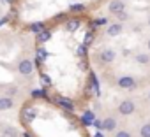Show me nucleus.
Here are the masks:
<instances>
[{"instance_id": "nucleus-25", "label": "nucleus", "mask_w": 150, "mask_h": 137, "mask_svg": "<svg viewBox=\"0 0 150 137\" xmlns=\"http://www.w3.org/2000/svg\"><path fill=\"white\" fill-rule=\"evenodd\" d=\"M92 39H94V35H92V34H87V35H85V41H83V44H85V46H88V44L92 42Z\"/></svg>"}, {"instance_id": "nucleus-24", "label": "nucleus", "mask_w": 150, "mask_h": 137, "mask_svg": "<svg viewBox=\"0 0 150 137\" xmlns=\"http://www.w3.org/2000/svg\"><path fill=\"white\" fill-rule=\"evenodd\" d=\"M87 48H88V46H85V44H81V46H78V55H80V56H83V55L87 53Z\"/></svg>"}, {"instance_id": "nucleus-14", "label": "nucleus", "mask_w": 150, "mask_h": 137, "mask_svg": "<svg viewBox=\"0 0 150 137\" xmlns=\"http://www.w3.org/2000/svg\"><path fill=\"white\" fill-rule=\"evenodd\" d=\"M138 137H150V121H143L138 127Z\"/></svg>"}, {"instance_id": "nucleus-17", "label": "nucleus", "mask_w": 150, "mask_h": 137, "mask_svg": "<svg viewBox=\"0 0 150 137\" xmlns=\"http://www.w3.org/2000/svg\"><path fill=\"white\" fill-rule=\"evenodd\" d=\"M69 11H71V14H80V13L87 11V6H85V4H72V6L69 7Z\"/></svg>"}, {"instance_id": "nucleus-13", "label": "nucleus", "mask_w": 150, "mask_h": 137, "mask_svg": "<svg viewBox=\"0 0 150 137\" xmlns=\"http://www.w3.org/2000/svg\"><path fill=\"white\" fill-rule=\"evenodd\" d=\"M46 28V23H42V21H34V23H30L28 27H27V30L30 32V34H39V32H42Z\"/></svg>"}, {"instance_id": "nucleus-3", "label": "nucleus", "mask_w": 150, "mask_h": 137, "mask_svg": "<svg viewBox=\"0 0 150 137\" xmlns=\"http://www.w3.org/2000/svg\"><path fill=\"white\" fill-rule=\"evenodd\" d=\"M117 88H120L124 92H134L138 88V79L131 74H122L117 78Z\"/></svg>"}, {"instance_id": "nucleus-20", "label": "nucleus", "mask_w": 150, "mask_h": 137, "mask_svg": "<svg viewBox=\"0 0 150 137\" xmlns=\"http://www.w3.org/2000/svg\"><path fill=\"white\" fill-rule=\"evenodd\" d=\"M108 23H110V21H108V18H104V16H103V18H96V20H94V27H96V28L106 27Z\"/></svg>"}, {"instance_id": "nucleus-27", "label": "nucleus", "mask_w": 150, "mask_h": 137, "mask_svg": "<svg viewBox=\"0 0 150 137\" xmlns=\"http://www.w3.org/2000/svg\"><path fill=\"white\" fill-rule=\"evenodd\" d=\"M44 95H46V93L41 92V90H34V92H32V97H44Z\"/></svg>"}, {"instance_id": "nucleus-15", "label": "nucleus", "mask_w": 150, "mask_h": 137, "mask_svg": "<svg viewBox=\"0 0 150 137\" xmlns=\"http://www.w3.org/2000/svg\"><path fill=\"white\" fill-rule=\"evenodd\" d=\"M80 25H81V21H80L78 18H72V20H67V21H65V28H67V32H76Z\"/></svg>"}, {"instance_id": "nucleus-30", "label": "nucleus", "mask_w": 150, "mask_h": 137, "mask_svg": "<svg viewBox=\"0 0 150 137\" xmlns=\"http://www.w3.org/2000/svg\"><path fill=\"white\" fill-rule=\"evenodd\" d=\"M20 137H34V135H32V134H30V132H23V134H21V135H20Z\"/></svg>"}, {"instance_id": "nucleus-33", "label": "nucleus", "mask_w": 150, "mask_h": 137, "mask_svg": "<svg viewBox=\"0 0 150 137\" xmlns=\"http://www.w3.org/2000/svg\"><path fill=\"white\" fill-rule=\"evenodd\" d=\"M0 2H7V0H0Z\"/></svg>"}, {"instance_id": "nucleus-21", "label": "nucleus", "mask_w": 150, "mask_h": 137, "mask_svg": "<svg viewBox=\"0 0 150 137\" xmlns=\"http://www.w3.org/2000/svg\"><path fill=\"white\" fill-rule=\"evenodd\" d=\"M115 20H117V21H120V23H124V21H127V20H129V14H127L125 11H122V13L115 14Z\"/></svg>"}, {"instance_id": "nucleus-1", "label": "nucleus", "mask_w": 150, "mask_h": 137, "mask_svg": "<svg viewBox=\"0 0 150 137\" xmlns=\"http://www.w3.org/2000/svg\"><path fill=\"white\" fill-rule=\"evenodd\" d=\"M34 71H35L34 60H30L28 56H21L16 62V72H18V76H21V78H32Z\"/></svg>"}, {"instance_id": "nucleus-12", "label": "nucleus", "mask_w": 150, "mask_h": 137, "mask_svg": "<svg viewBox=\"0 0 150 137\" xmlns=\"http://www.w3.org/2000/svg\"><path fill=\"white\" fill-rule=\"evenodd\" d=\"M134 62L141 67L145 65H150V53H136L134 55Z\"/></svg>"}, {"instance_id": "nucleus-31", "label": "nucleus", "mask_w": 150, "mask_h": 137, "mask_svg": "<svg viewBox=\"0 0 150 137\" xmlns=\"http://www.w3.org/2000/svg\"><path fill=\"white\" fill-rule=\"evenodd\" d=\"M146 49H148V53H150V37H148V41H146Z\"/></svg>"}, {"instance_id": "nucleus-11", "label": "nucleus", "mask_w": 150, "mask_h": 137, "mask_svg": "<svg viewBox=\"0 0 150 137\" xmlns=\"http://www.w3.org/2000/svg\"><path fill=\"white\" fill-rule=\"evenodd\" d=\"M127 7H125V0H111V2L108 4V11L115 16V14H118V13H122V11H125Z\"/></svg>"}, {"instance_id": "nucleus-9", "label": "nucleus", "mask_w": 150, "mask_h": 137, "mask_svg": "<svg viewBox=\"0 0 150 137\" xmlns=\"http://www.w3.org/2000/svg\"><path fill=\"white\" fill-rule=\"evenodd\" d=\"M0 137H20V130L13 125H0Z\"/></svg>"}, {"instance_id": "nucleus-23", "label": "nucleus", "mask_w": 150, "mask_h": 137, "mask_svg": "<svg viewBox=\"0 0 150 137\" xmlns=\"http://www.w3.org/2000/svg\"><path fill=\"white\" fill-rule=\"evenodd\" d=\"M92 125H94L97 130H103V120H97V118H96V120L92 121Z\"/></svg>"}, {"instance_id": "nucleus-28", "label": "nucleus", "mask_w": 150, "mask_h": 137, "mask_svg": "<svg viewBox=\"0 0 150 137\" xmlns=\"http://www.w3.org/2000/svg\"><path fill=\"white\" fill-rule=\"evenodd\" d=\"M9 21V16H4V18H0V27H2V25H6Z\"/></svg>"}, {"instance_id": "nucleus-32", "label": "nucleus", "mask_w": 150, "mask_h": 137, "mask_svg": "<svg viewBox=\"0 0 150 137\" xmlns=\"http://www.w3.org/2000/svg\"><path fill=\"white\" fill-rule=\"evenodd\" d=\"M146 23H148V27H150V18H148V20H146Z\"/></svg>"}, {"instance_id": "nucleus-26", "label": "nucleus", "mask_w": 150, "mask_h": 137, "mask_svg": "<svg viewBox=\"0 0 150 137\" xmlns=\"http://www.w3.org/2000/svg\"><path fill=\"white\" fill-rule=\"evenodd\" d=\"M41 79H42V83H44V85H48V86L51 85V79H50V76H46V74H42V76H41Z\"/></svg>"}, {"instance_id": "nucleus-6", "label": "nucleus", "mask_w": 150, "mask_h": 137, "mask_svg": "<svg viewBox=\"0 0 150 137\" xmlns=\"http://www.w3.org/2000/svg\"><path fill=\"white\" fill-rule=\"evenodd\" d=\"M122 32H124V23H120V21L106 25V37H118Z\"/></svg>"}, {"instance_id": "nucleus-10", "label": "nucleus", "mask_w": 150, "mask_h": 137, "mask_svg": "<svg viewBox=\"0 0 150 137\" xmlns=\"http://www.w3.org/2000/svg\"><path fill=\"white\" fill-rule=\"evenodd\" d=\"M118 128V120L115 116H106L103 120V132H115Z\"/></svg>"}, {"instance_id": "nucleus-4", "label": "nucleus", "mask_w": 150, "mask_h": 137, "mask_svg": "<svg viewBox=\"0 0 150 137\" xmlns=\"http://www.w3.org/2000/svg\"><path fill=\"white\" fill-rule=\"evenodd\" d=\"M136 109H138V106H136V102L132 99H124L117 106V113L120 116H132L136 113Z\"/></svg>"}, {"instance_id": "nucleus-5", "label": "nucleus", "mask_w": 150, "mask_h": 137, "mask_svg": "<svg viewBox=\"0 0 150 137\" xmlns=\"http://www.w3.org/2000/svg\"><path fill=\"white\" fill-rule=\"evenodd\" d=\"M55 102H57V106H58L60 109H64V111H74V109H76V104H74L71 99L62 97V95H55Z\"/></svg>"}, {"instance_id": "nucleus-22", "label": "nucleus", "mask_w": 150, "mask_h": 137, "mask_svg": "<svg viewBox=\"0 0 150 137\" xmlns=\"http://www.w3.org/2000/svg\"><path fill=\"white\" fill-rule=\"evenodd\" d=\"M46 58H48V53H46V49L39 48V49H37V62H42V60H46Z\"/></svg>"}, {"instance_id": "nucleus-2", "label": "nucleus", "mask_w": 150, "mask_h": 137, "mask_svg": "<svg viewBox=\"0 0 150 137\" xmlns=\"http://www.w3.org/2000/svg\"><path fill=\"white\" fill-rule=\"evenodd\" d=\"M117 49L115 48H104V49H101L99 53H96V56H94V60L99 63V65H110V63H113L115 60H117Z\"/></svg>"}, {"instance_id": "nucleus-18", "label": "nucleus", "mask_w": 150, "mask_h": 137, "mask_svg": "<svg viewBox=\"0 0 150 137\" xmlns=\"http://www.w3.org/2000/svg\"><path fill=\"white\" fill-rule=\"evenodd\" d=\"M94 120H96V116H94V113H92V111H87V113L81 116V123H83V125H87V127H88V125H92V121H94Z\"/></svg>"}, {"instance_id": "nucleus-29", "label": "nucleus", "mask_w": 150, "mask_h": 137, "mask_svg": "<svg viewBox=\"0 0 150 137\" xmlns=\"http://www.w3.org/2000/svg\"><path fill=\"white\" fill-rule=\"evenodd\" d=\"M94 137H106V135H104V132H103V130H97V132L94 134Z\"/></svg>"}, {"instance_id": "nucleus-8", "label": "nucleus", "mask_w": 150, "mask_h": 137, "mask_svg": "<svg viewBox=\"0 0 150 137\" xmlns=\"http://www.w3.org/2000/svg\"><path fill=\"white\" fill-rule=\"evenodd\" d=\"M0 90H2V95H7V97H13L16 99L20 95V86L16 83H9V85H4L0 86Z\"/></svg>"}, {"instance_id": "nucleus-16", "label": "nucleus", "mask_w": 150, "mask_h": 137, "mask_svg": "<svg viewBox=\"0 0 150 137\" xmlns=\"http://www.w3.org/2000/svg\"><path fill=\"white\" fill-rule=\"evenodd\" d=\"M50 39H51V30H48V28H44L42 32L37 34V42H39V44H44V42H48Z\"/></svg>"}, {"instance_id": "nucleus-7", "label": "nucleus", "mask_w": 150, "mask_h": 137, "mask_svg": "<svg viewBox=\"0 0 150 137\" xmlns=\"http://www.w3.org/2000/svg\"><path fill=\"white\" fill-rule=\"evenodd\" d=\"M16 107V99L0 93V111H11Z\"/></svg>"}, {"instance_id": "nucleus-19", "label": "nucleus", "mask_w": 150, "mask_h": 137, "mask_svg": "<svg viewBox=\"0 0 150 137\" xmlns=\"http://www.w3.org/2000/svg\"><path fill=\"white\" fill-rule=\"evenodd\" d=\"M115 137H134V134L129 128H117L115 130Z\"/></svg>"}]
</instances>
